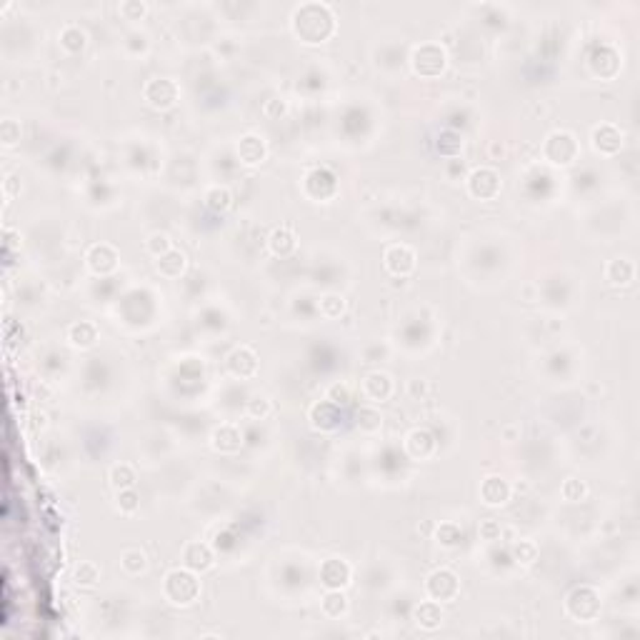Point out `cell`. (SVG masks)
Returning <instances> with one entry per match:
<instances>
[{"label": "cell", "instance_id": "19", "mask_svg": "<svg viewBox=\"0 0 640 640\" xmlns=\"http://www.w3.org/2000/svg\"><path fill=\"white\" fill-rule=\"evenodd\" d=\"M60 43H63L65 51L78 53L85 48V33L80 26H65L63 33H60Z\"/></svg>", "mask_w": 640, "mask_h": 640}, {"label": "cell", "instance_id": "29", "mask_svg": "<svg viewBox=\"0 0 640 640\" xmlns=\"http://www.w3.org/2000/svg\"><path fill=\"white\" fill-rule=\"evenodd\" d=\"M340 310H343V298H338V295H328L323 301V315H328V318H335Z\"/></svg>", "mask_w": 640, "mask_h": 640}, {"label": "cell", "instance_id": "12", "mask_svg": "<svg viewBox=\"0 0 640 640\" xmlns=\"http://www.w3.org/2000/svg\"><path fill=\"white\" fill-rule=\"evenodd\" d=\"M183 560L190 570H208L213 565V553L208 545L188 543L186 551H183Z\"/></svg>", "mask_w": 640, "mask_h": 640}, {"label": "cell", "instance_id": "17", "mask_svg": "<svg viewBox=\"0 0 640 640\" xmlns=\"http://www.w3.org/2000/svg\"><path fill=\"white\" fill-rule=\"evenodd\" d=\"M231 368L238 375H243V378L253 375L256 373V355H253V350L250 348H238L231 355Z\"/></svg>", "mask_w": 640, "mask_h": 640}, {"label": "cell", "instance_id": "14", "mask_svg": "<svg viewBox=\"0 0 640 640\" xmlns=\"http://www.w3.org/2000/svg\"><path fill=\"white\" fill-rule=\"evenodd\" d=\"M238 153H240L243 163L256 166V163L263 160V155H265V143H263V138H258V135H245V138H240Z\"/></svg>", "mask_w": 640, "mask_h": 640}, {"label": "cell", "instance_id": "15", "mask_svg": "<svg viewBox=\"0 0 640 640\" xmlns=\"http://www.w3.org/2000/svg\"><path fill=\"white\" fill-rule=\"evenodd\" d=\"M183 268H186V256H183L180 250H168L166 256L158 258V270L166 278L180 276V273H183Z\"/></svg>", "mask_w": 640, "mask_h": 640}, {"label": "cell", "instance_id": "28", "mask_svg": "<svg viewBox=\"0 0 640 640\" xmlns=\"http://www.w3.org/2000/svg\"><path fill=\"white\" fill-rule=\"evenodd\" d=\"M145 3H121V13L128 20H138L145 15Z\"/></svg>", "mask_w": 640, "mask_h": 640}, {"label": "cell", "instance_id": "10", "mask_svg": "<svg viewBox=\"0 0 640 640\" xmlns=\"http://www.w3.org/2000/svg\"><path fill=\"white\" fill-rule=\"evenodd\" d=\"M385 265H388L391 273H403L405 276L416 265V256L405 245H391V248L385 250Z\"/></svg>", "mask_w": 640, "mask_h": 640}, {"label": "cell", "instance_id": "11", "mask_svg": "<svg viewBox=\"0 0 640 640\" xmlns=\"http://www.w3.org/2000/svg\"><path fill=\"white\" fill-rule=\"evenodd\" d=\"M605 278L613 285H630L635 281V263L628 260V258H615L605 268Z\"/></svg>", "mask_w": 640, "mask_h": 640}, {"label": "cell", "instance_id": "1", "mask_svg": "<svg viewBox=\"0 0 640 640\" xmlns=\"http://www.w3.org/2000/svg\"><path fill=\"white\" fill-rule=\"evenodd\" d=\"M200 593L198 578L190 570H170L166 576V598L175 605H190Z\"/></svg>", "mask_w": 640, "mask_h": 640}, {"label": "cell", "instance_id": "30", "mask_svg": "<svg viewBox=\"0 0 640 640\" xmlns=\"http://www.w3.org/2000/svg\"><path fill=\"white\" fill-rule=\"evenodd\" d=\"M480 535H483V540H498L500 538V525L495 523L493 518H488L480 523Z\"/></svg>", "mask_w": 640, "mask_h": 640}, {"label": "cell", "instance_id": "2", "mask_svg": "<svg viewBox=\"0 0 640 640\" xmlns=\"http://www.w3.org/2000/svg\"><path fill=\"white\" fill-rule=\"evenodd\" d=\"M565 608L578 621H593L601 613V596L590 585H580V588H576L568 596Z\"/></svg>", "mask_w": 640, "mask_h": 640}, {"label": "cell", "instance_id": "3", "mask_svg": "<svg viewBox=\"0 0 640 640\" xmlns=\"http://www.w3.org/2000/svg\"><path fill=\"white\" fill-rule=\"evenodd\" d=\"M178 98V88H175L173 80L168 78H155L145 85V100L153 105V108H170Z\"/></svg>", "mask_w": 640, "mask_h": 640}, {"label": "cell", "instance_id": "27", "mask_svg": "<svg viewBox=\"0 0 640 640\" xmlns=\"http://www.w3.org/2000/svg\"><path fill=\"white\" fill-rule=\"evenodd\" d=\"M118 506H121L123 513H133L135 508H138V495H135L130 488H125V490L118 493Z\"/></svg>", "mask_w": 640, "mask_h": 640}, {"label": "cell", "instance_id": "13", "mask_svg": "<svg viewBox=\"0 0 640 640\" xmlns=\"http://www.w3.org/2000/svg\"><path fill=\"white\" fill-rule=\"evenodd\" d=\"M116 250L110 248V245H93L88 253V265L96 273H108V270L116 268Z\"/></svg>", "mask_w": 640, "mask_h": 640}, {"label": "cell", "instance_id": "8", "mask_svg": "<svg viewBox=\"0 0 640 640\" xmlns=\"http://www.w3.org/2000/svg\"><path fill=\"white\" fill-rule=\"evenodd\" d=\"M320 578H323V583H326L328 588L338 590L340 585H348V580H350V568H348V563L338 560V558H328L326 563H323V568H320Z\"/></svg>", "mask_w": 640, "mask_h": 640}, {"label": "cell", "instance_id": "16", "mask_svg": "<svg viewBox=\"0 0 640 640\" xmlns=\"http://www.w3.org/2000/svg\"><path fill=\"white\" fill-rule=\"evenodd\" d=\"M416 621L418 625L428 628V630H433V628H438L443 623V610L438 603H423V605H418L416 608Z\"/></svg>", "mask_w": 640, "mask_h": 640}, {"label": "cell", "instance_id": "22", "mask_svg": "<svg viewBox=\"0 0 640 640\" xmlns=\"http://www.w3.org/2000/svg\"><path fill=\"white\" fill-rule=\"evenodd\" d=\"M560 493H563L565 500H570V503H578V500H583L585 495H588V488H585V483L578 478H568L563 483V488H560Z\"/></svg>", "mask_w": 640, "mask_h": 640}, {"label": "cell", "instance_id": "7", "mask_svg": "<svg viewBox=\"0 0 640 640\" xmlns=\"http://www.w3.org/2000/svg\"><path fill=\"white\" fill-rule=\"evenodd\" d=\"M468 188H470V193H473L475 198H493L500 188L498 173L490 170V168H478L470 175V180H468Z\"/></svg>", "mask_w": 640, "mask_h": 640}, {"label": "cell", "instance_id": "21", "mask_svg": "<svg viewBox=\"0 0 640 640\" xmlns=\"http://www.w3.org/2000/svg\"><path fill=\"white\" fill-rule=\"evenodd\" d=\"M346 608H348V601L340 590H330L326 596V601H323V610H326V615H330V618H340V615L346 613Z\"/></svg>", "mask_w": 640, "mask_h": 640}, {"label": "cell", "instance_id": "20", "mask_svg": "<svg viewBox=\"0 0 640 640\" xmlns=\"http://www.w3.org/2000/svg\"><path fill=\"white\" fill-rule=\"evenodd\" d=\"M110 483H113V488H118V490L133 488L135 486V470L128 465V463L113 465V470H110Z\"/></svg>", "mask_w": 640, "mask_h": 640}, {"label": "cell", "instance_id": "25", "mask_svg": "<svg viewBox=\"0 0 640 640\" xmlns=\"http://www.w3.org/2000/svg\"><path fill=\"white\" fill-rule=\"evenodd\" d=\"M148 250L153 253V256H166L168 250H170V240H168V235L166 233H153V235L148 238Z\"/></svg>", "mask_w": 640, "mask_h": 640}, {"label": "cell", "instance_id": "26", "mask_svg": "<svg viewBox=\"0 0 640 640\" xmlns=\"http://www.w3.org/2000/svg\"><path fill=\"white\" fill-rule=\"evenodd\" d=\"M75 578H78V583H83V585H93V583L100 578V570L96 568V563H80L75 570Z\"/></svg>", "mask_w": 640, "mask_h": 640}, {"label": "cell", "instance_id": "9", "mask_svg": "<svg viewBox=\"0 0 640 640\" xmlns=\"http://www.w3.org/2000/svg\"><path fill=\"white\" fill-rule=\"evenodd\" d=\"M480 495L486 500L488 506H503L508 498H510V486L506 480L498 478V475H488L480 486Z\"/></svg>", "mask_w": 640, "mask_h": 640}, {"label": "cell", "instance_id": "23", "mask_svg": "<svg viewBox=\"0 0 640 640\" xmlns=\"http://www.w3.org/2000/svg\"><path fill=\"white\" fill-rule=\"evenodd\" d=\"M123 568L128 570V573H141V570H145V555H143V551H138V548H130V551L123 553Z\"/></svg>", "mask_w": 640, "mask_h": 640}, {"label": "cell", "instance_id": "18", "mask_svg": "<svg viewBox=\"0 0 640 640\" xmlns=\"http://www.w3.org/2000/svg\"><path fill=\"white\" fill-rule=\"evenodd\" d=\"M295 248V235L290 228H276L273 231V235H270V250L273 253H278V256H288L290 250Z\"/></svg>", "mask_w": 640, "mask_h": 640}, {"label": "cell", "instance_id": "4", "mask_svg": "<svg viewBox=\"0 0 640 640\" xmlns=\"http://www.w3.org/2000/svg\"><path fill=\"white\" fill-rule=\"evenodd\" d=\"M425 65H433V75H438V73L445 68V53H443L441 45L436 43H425V45H418L416 53H413V68H416V73H425Z\"/></svg>", "mask_w": 640, "mask_h": 640}, {"label": "cell", "instance_id": "5", "mask_svg": "<svg viewBox=\"0 0 640 640\" xmlns=\"http://www.w3.org/2000/svg\"><path fill=\"white\" fill-rule=\"evenodd\" d=\"M593 148L603 155H613L623 148V130H618L613 123H603L593 128Z\"/></svg>", "mask_w": 640, "mask_h": 640}, {"label": "cell", "instance_id": "6", "mask_svg": "<svg viewBox=\"0 0 640 640\" xmlns=\"http://www.w3.org/2000/svg\"><path fill=\"white\" fill-rule=\"evenodd\" d=\"M428 593L436 601H453L455 596H458V578H455V573H450V570H436L433 576L428 578Z\"/></svg>", "mask_w": 640, "mask_h": 640}, {"label": "cell", "instance_id": "24", "mask_svg": "<svg viewBox=\"0 0 640 640\" xmlns=\"http://www.w3.org/2000/svg\"><path fill=\"white\" fill-rule=\"evenodd\" d=\"M205 200H208V205L211 208H215V211H225L228 205H231V193L225 190V188H211L208 190V195H205Z\"/></svg>", "mask_w": 640, "mask_h": 640}]
</instances>
